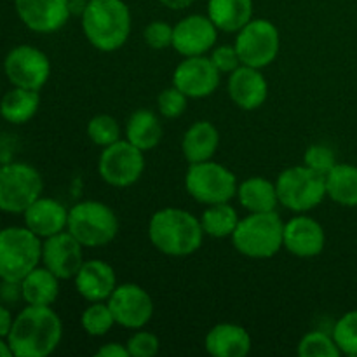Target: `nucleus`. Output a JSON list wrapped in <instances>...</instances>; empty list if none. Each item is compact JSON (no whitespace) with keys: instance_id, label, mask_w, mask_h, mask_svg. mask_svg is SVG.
<instances>
[{"instance_id":"nucleus-32","label":"nucleus","mask_w":357,"mask_h":357,"mask_svg":"<svg viewBox=\"0 0 357 357\" xmlns=\"http://www.w3.org/2000/svg\"><path fill=\"white\" fill-rule=\"evenodd\" d=\"M340 354L333 335L324 331H310L298 344L300 357H338Z\"/></svg>"},{"instance_id":"nucleus-1","label":"nucleus","mask_w":357,"mask_h":357,"mask_svg":"<svg viewBox=\"0 0 357 357\" xmlns=\"http://www.w3.org/2000/svg\"><path fill=\"white\" fill-rule=\"evenodd\" d=\"M63 337V324L51 307L26 305L7 335L14 357H45L56 351Z\"/></svg>"},{"instance_id":"nucleus-7","label":"nucleus","mask_w":357,"mask_h":357,"mask_svg":"<svg viewBox=\"0 0 357 357\" xmlns=\"http://www.w3.org/2000/svg\"><path fill=\"white\" fill-rule=\"evenodd\" d=\"M279 204L295 213H307L326 197V178L310 167L293 166L282 171L275 181Z\"/></svg>"},{"instance_id":"nucleus-14","label":"nucleus","mask_w":357,"mask_h":357,"mask_svg":"<svg viewBox=\"0 0 357 357\" xmlns=\"http://www.w3.org/2000/svg\"><path fill=\"white\" fill-rule=\"evenodd\" d=\"M220 70L211 58L192 56L185 58L173 73V86L188 98H206L216 91L220 84Z\"/></svg>"},{"instance_id":"nucleus-15","label":"nucleus","mask_w":357,"mask_h":357,"mask_svg":"<svg viewBox=\"0 0 357 357\" xmlns=\"http://www.w3.org/2000/svg\"><path fill=\"white\" fill-rule=\"evenodd\" d=\"M82 248V244L68 230H63L56 236L44 239L42 264L61 281L63 279H75L77 272L84 264Z\"/></svg>"},{"instance_id":"nucleus-23","label":"nucleus","mask_w":357,"mask_h":357,"mask_svg":"<svg viewBox=\"0 0 357 357\" xmlns=\"http://www.w3.org/2000/svg\"><path fill=\"white\" fill-rule=\"evenodd\" d=\"M59 281L47 267H35L20 282V295L26 305L51 307L59 295Z\"/></svg>"},{"instance_id":"nucleus-40","label":"nucleus","mask_w":357,"mask_h":357,"mask_svg":"<svg viewBox=\"0 0 357 357\" xmlns=\"http://www.w3.org/2000/svg\"><path fill=\"white\" fill-rule=\"evenodd\" d=\"M98 357H131L129 356L128 345L117 344V342H112V344H105L100 351L96 352Z\"/></svg>"},{"instance_id":"nucleus-11","label":"nucleus","mask_w":357,"mask_h":357,"mask_svg":"<svg viewBox=\"0 0 357 357\" xmlns=\"http://www.w3.org/2000/svg\"><path fill=\"white\" fill-rule=\"evenodd\" d=\"M3 72L13 86L40 91L51 75V61L35 45H16L3 59Z\"/></svg>"},{"instance_id":"nucleus-29","label":"nucleus","mask_w":357,"mask_h":357,"mask_svg":"<svg viewBox=\"0 0 357 357\" xmlns=\"http://www.w3.org/2000/svg\"><path fill=\"white\" fill-rule=\"evenodd\" d=\"M126 136L129 143L146 152L159 145L162 138V124L153 112L138 110L129 117L126 124Z\"/></svg>"},{"instance_id":"nucleus-43","label":"nucleus","mask_w":357,"mask_h":357,"mask_svg":"<svg viewBox=\"0 0 357 357\" xmlns=\"http://www.w3.org/2000/svg\"><path fill=\"white\" fill-rule=\"evenodd\" d=\"M0 357H13V351L6 338H0Z\"/></svg>"},{"instance_id":"nucleus-37","label":"nucleus","mask_w":357,"mask_h":357,"mask_svg":"<svg viewBox=\"0 0 357 357\" xmlns=\"http://www.w3.org/2000/svg\"><path fill=\"white\" fill-rule=\"evenodd\" d=\"M126 345L131 357H153L159 352V338L150 331H136Z\"/></svg>"},{"instance_id":"nucleus-28","label":"nucleus","mask_w":357,"mask_h":357,"mask_svg":"<svg viewBox=\"0 0 357 357\" xmlns=\"http://www.w3.org/2000/svg\"><path fill=\"white\" fill-rule=\"evenodd\" d=\"M326 195L344 208H357V166L335 164L326 174Z\"/></svg>"},{"instance_id":"nucleus-6","label":"nucleus","mask_w":357,"mask_h":357,"mask_svg":"<svg viewBox=\"0 0 357 357\" xmlns=\"http://www.w3.org/2000/svg\"><path fill=\"white\" fill-rule=\"evenodd\" d=\"M66 230L84 248H101L115 239L119 232V220L103 202L82 201L68 211Z\"/></svg>"},{"instance_id":"nucleus-8","label":"nucleus","mask_w":357,"mask_h":357,"mask_svg":"<svg viewBox=\"0 0 357 357\" xmlns=\"http://www.w3.org/2000/svg\"><path fill=\"white\" fill-rule=\"evenodd\" d=\"M44 181L40 173L26 162L0 166V211L17 215L26 211L42 195Z\"/></svg>"},{"instance_id":"nucleus-4","label":"nucleus","mask_w":357,"mask_h":357,"mask_svg":"<svg viewBox=\"0 0 357 357\" xmlns=\"http://www.w3.org/2000/svg\"><path fill=\"white\" fill-rule=\"evenodd\" d=\"M284 223L275 211L250 213L232 234L234 248L250 258H272L282 248Z\"/></svg>"},{"instance_id":"nucleus-36","label":"nucleus","mask_w":357,"mask_h":357,"mask_svg":"<svg viewBox=\"0 0 357 357\" xmlns=\"http://www.w3.org/2000/svg\"><path fill=\"white\" fill-rule=\"evenodd\" d=\"M187 100L188 96H185L178 87H169V89H164L162 93L157 98V105H159V112L162 117L166 119H176L187 110Z\"/></svg>"},{"instance_id":"nucleus-16","label":"nucleus","mask_w":357,"mask_h":357,"mask_svg":"<svg viewBox=\"0 0 357 357\" xmlns=\"http://www.w3.org/2000/svg\"><path fill=\"white\" fill-rule=\"evenodd\" d=\"M16 14L26 28L37 33H52L66 24L70 0H14Z\"/></svg>"},{"instance_id":"nucleus-38","label":"nucleus","mask_w":357,"mask_h":357,"mask_svg":"<svg viewBox=\"0 0 357 357\" xmlns=\"http://www.w3.org/2000/svg\"><path fill=\"white\" fill-rule=\"evenodd\" d=\"M143 38H145L149 47L162 51V49L173 45V26L164 23V21H153L145 28Z\"/></svg>"},{"instance_id":"nucleus-21","label":"nucleus","mask_w":357,"mask_h":357,"mask_svg":"<svg viewBox=\"0 0 357 357\" xmlns=\"http://www.w3.org/2000/svg\"><path fill=\"white\" fill-rule=\"evenodd\" d=\"M23 216L24 227H28L40 239L56 236L66 230L68 225V209L56 199L42 197V195L28 206Z\"/></svg>"},{"instance_id":"nucleus-3","label":"nucleus","mask_w":357,"mask_h":357,"mask_svg":"<svg viewBox=\"0 0 357 357\" xmlns=\"http://www.w3.org/2000/svg\"><path fill=\"white\" fill-rule=\"evenodd\" d=\"M87 40L103 52L121 49L131 33V13L122 0H89L82 13Z\"/></svg>"},{"instance_id":"nucleus-12","label":"nucleus","mask_w":357,"mask_h":357,"mask_svg":"<svg viewBox=\"0 0 357 357\" xmlns=\"http://www.w3.org/2000/svg\"><path fill=\"white\" fill-rule=\"evenodd\" d=\"M101 178L112 187H131L139 180L145 169L143 150L129 143L128 139L105 146L98 164Z\"/></svg>"},{"instance_id":"nucleus-41","label":"nucleus","mask_w":357,"mask_h":357,"mask_svg":"<svg viewBox=\"0 0 357 357\" xmlns=\"http://www.w3.org/2000/svg\"><path fill=\"white\" fill-rule=\"evenodd\" d=\"M14 323V317L10 314L9 309H6L3 305H0V338H6L7 340V335H9L10 328H13Z\"/></svg>"},{"instance_id":"nucleus-20","label":"nucleus","mask_w":357,"mask_h":357,"mask_svg":"<svg viewBox=\"0 0 357 357\" xmlns=\"http://www.w3.org/2000/svg\"><path fill=\"white\" fill-rule=\"evenodd\" d=\"M75 288L87 302H105L117 288L115 271L103 260L84 261L75 275Z\"/></svg>"},{"instance_id":"nucleus-31","label":"nucleus","mask_w":357,"mask_h":357,"mask_svg":"<svg viewBox=\"0 0 357 357\" xmlns=\"http://www.w3.org/2000/svg\"><path fill=\"white\" fill-rule=\"evenodd\" d=\"M80 323H82L84 331L87 335H91V337H103V335H107L114 328L115 319L112 316L108 303L91 302V305L82 312Z\"/></svg>"},{"instance_id":"nucleus-10","label":"nucleus","mask_w":357,"mask_h":357,"mask_svg":"<svg viewBox=\"0 0 357 357\" xmlns=\"http://www.w3.org/2000/svg\"><path fill=\"white\" fill-rule=\"evenodd\" d=\"M281 37L274 23L268 20H251L246 26L237 31L236 51L241 65L265 68L279 54Z\"/></svg>"},{"instance_id":"nucleus-42","label":"nucleus","mask_w":357,"mask_h":357,"mask_svg":"<svg viewBox=\"0 0 357 357\" xmlns=\"http://www.w3.org/2000/svg\"><path fill=\"white\" fill-rule=\"evenodd\" d=\"M195 0H160V3L166 7H169V9L173 10H180V9H185V7L192 6Z\"/></svg>"},{"instance_id":"nucleus-13","label":"nucleus","mask_w":357,"mask_h":357,"mask_svg":"<svg viewBox=\"0 0 357 357\" xmlns=\"http://www.w3.org/2000/svg\"><path fill=\"white\" fill-rule=\"evenodd\" d=\"M107 303L115 324H121L129 330H142L153 316L152 296L142 286L131 282L117 286Z\"/></svg>"},{"instance_id":"nucleus-17","label":"nucleus","mask_w":357,"mask_h":357,"mask_svg":"<svg viewBox=\"0 0 357 357\" xmlns=\"http://www.w3.org/2000/svg\"><path fill=\"white\" fill-rule=\"evenodd\" d=\"M216 31L209 16L192 14L183 17L173 26V47L178 54L185 58L192 56H204L209 49H213L216 42Z\"/></svg>"},{"instance_id":"nucleus-34","label":"nucleus","mask_w":357,"mask_h":357,"mask_svg":"<svg viewBox=\"0 0 357 357\" xmlns=\"http://www.w3.org/2000/svg\"><path fill=\"white\" fill-rule=\"evenodd\" d=\"M333 338L342 354L357 356V310L344 314L333 328Z\"/></svg>"},{"instance_id":"nucleus-35","label":"nucleus","mask_w":357,"mask_h":357,"mask_svg":"<svg viewBox=\"0 0 357 357\" xmlns=\"http://www.w3.org/2000/svg\"><path fill=\"white\" fill-rule=\"evenodd\" d=\"M303 164L316 173L326 176L337 164L335 152L326 145H310L303 155Z\"/></svg>"},{"instance_id":"nucleus-18","label":"nucleus","mask_w":357,"mask_h":357,"mask_svg":"<svg viewBox=\"0 0 357 357\" xmlns=\"http://www.w3.org/2000/svg\"><path fill=\"white\" fill-rule=\"evenodd\" d=\"M326 236L319 222L305 215H298L284 223L282 248L300 258L317 257L324 250Z\"/></svg>"},{"instance_id":"nucleus-2","label":"nucleus","mask_w":357,"mask_h":357,"mask_svg":"<svg viewBox=\"0 0 357 357\" xmlns=\"http://www.w3.org/2000/svg\"><path fill=\"white\" fill-rule=\"evenodd\" d=\"M149 237L153 246L169 257H188L204 239L201 220L178 208H166L150 218Z\"/></svg>"},{"instance_id":"nucleus-9","label":"nucleus","mask_w":357,"mask_h":357,"mask_svg":"<svg viewBox=\"0 0 357 357\" xmlns=\"http://www.w3.org/2000/svg\"><path fill=\"white\" fill-rule=\"evenodd\" d=\"M187 192L202 204L230 202L237 194L236 174L211 160L190 164L185 176Z\"/></svg>"},{"instance_id":"nucleus-24","label":"nucleus","mask_w":357,"mask_h":357,"mask_svg":"<svg viewBox=\"0 0 357 357\" xmlns=\"http://www.w3.org/2000/svg\"><path fill=\"white\" fill-rule=\"evenodd\" d=\"M220 145L218 129L208 121H199L187 129L181 142L185 159L190 164L211 160Z\"/></svg>"},{"instance_id":"nucleus-22","label":"nucleus","mask_w":357,"mask_h":357,"mask_svg":"<svg viewBox=\"0 0 357 357\" xmlns=\"http://www.w3.org/2000/svg\"><path fill=\"white\" fill-rule=\"evenodd\" d=\"M204 345L215 357H244L251 351V337L239 324L222 323L209 330Z\"/></svg>"},{"instance_id":"nucleus-5","label":"nucleus","mask_w":357,"mask_h":357,"mask_svg":"<svg viewBox=\"0 0 357 357\" xmlns=\"http://www.w3.org/2000/svg\"><path fill=\"white\" fill-rule=\"evenodd\" d=\"M42 261L40 237L28 227H6L0 230V279L21 282Z\"/></svg>"},{"instance_id":"nucleus-26","label":"nucleus","mask_w":357,"mask_h":357,"mask_svg":"<svg viewBox=\"0 0 357 357\" xmlns=\"http://www.w3.org/2000/svg\"><path fill=\"white\" fill-rule=\"evenodd\" d=\"M38 107H40L38 91L13 86V89L7 91L0 100V117L14 126L26 124L35 117Z\"/></svg>"},{"instance_id":"nucleus-19","label":"nucleus","mask_w":357,"mask_h":357,"mask_svg":"<svg viewBox=\"0 0 357 357\" xmlns=\"http://www.w3.org/2000/svg\"><path fill=\"white\" fill-rule=\"evenodd\" d=\"M229 94L230 100L243 110H257L267 100V80L260 68L241 65L230 73Z\"/></svg>"},{"instance_id":"nucleus-39","label":"nucleus","mask_w":357,"mask_h":357,"mask_svg":"<svg viewBox=\"0 0 357 357\" xmlns=\"http://www.w3.org/2000/svg\"><path fill=\"white\" fill-rule=\"evenodd\" d=\"M209 58H211V61L215 63V66L222 73H232L237 66H241V59L236 51V45H220V47L213 49Z\"/></svg>"},{"instance_id":"nucleus-27","label":"nucleus","mask_w":357,"mask_h":357,"mask_svg":"<svg viewBox=\"0 0 357 357\" xmlns=\"http://www.w3.org/2000/svg\"><path fill=\"white\" fill-rule=\"evenodd\" d=\"M237 197L244 209L250 213H268L275 211L278 206V190L275 183L261 176H253L244 180L237 187Z\"/></svg>"},{"instance_id":"nucleus-30","label":"nucleus","mask_w":357,"mask_h":357,"mask_svg":"<svg viewBox=\"0 0 357 357\" xmlns=\"http://www.w3.org/2000/svg\"><path fill=\"white\" fill-rule=\"evenodd\" d=\"M239 223V216L230 202H220V204L208 206L201 216V225L204 234L215 239H223V237H232Z\"/></svg>"},{"instance_id":"nucleus-25","label":"nucleus","mask_w":357,"mask_h":357,"mask_svg":"<svg viewBox=\"0 0 357 357\" xmlns=\"http://www.w3.org/2000/svg\"><path fill=\"white\" fill-rule=\"evenodd\" d=\"M208 16L222 31H239L253 20V0H209Z\"/></svg>"},{"instance_id":"nucleus-33","label":"nucleus","mask_w":357,"mask_h":357,"mask_svg":"<svg viewBox=\"0 0 357 357\" xmlns=\"http://www.w3.org/2000/svg\"><path fill=\"white\" fill-rule=\"evenodd\" d=\"M87 136L98 146H108L121 139V126L110 115H96L87 124Z\"/></svg>"}]
</instances>
